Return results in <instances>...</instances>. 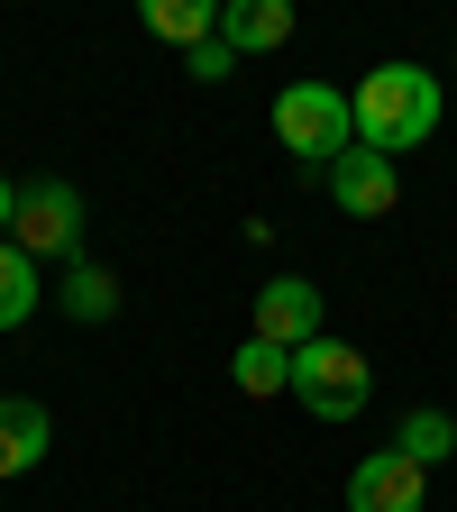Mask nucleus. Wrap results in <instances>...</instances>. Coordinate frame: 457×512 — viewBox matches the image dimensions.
Wrapping results in <instances>:
<instances>
[{
  "instance_id": "nucleus-2",
  "label": "nucleus",
  "mask_w": 457,
  "mask_h": 512,
  "mask_svg": "<svg viewBox=\"0 0 457 512\" xmlns=\"http://www.w3.org/2000/svg\"><path fill=\"white\" fill-rule=\"evenodd\" d=\"M366 394H375L366 348H348V339H330V330L293 348V403H302L311 421H357V412H366Z\"/></svg>"
},
{
  "instance_id": "nucleus-5",
  "label": "nucleus",
  "mask_w": 457,
  "mask_h": 512,
  "mask_svg": "<svg viewBox=\"0 0 457 512\" xmlns=\"http://www.w3.org/2000/svg\"><path fill=\"white\" fill-rule=\"evenodd\" d=\"M421 494H430V467H412L403 448H375L348 476V512H421Z\"/></svg>"
},
{
  "instance_id": "nucleus-10",
  "label": "nucleus",
  "mask_w": 457,
  "mask_h": 512,
  "mask_svg": "<svg viewBox=\"0 0 457 512\" xmlns=\"http://www.w3.org/2000/svg\"><path fill=\"white\" fill-rule=\"evenodd\" d=\"M138 28L174 55H192L202 37H220V0H138Z\"/></svg>"
},
{
  "instance_id": "nucleus-1",
  "label": "nucleus",
  "mask_w": 457,
  "mask_h": 512,
  "mask_svg": "<svg viewBox=\"0 0 457 512\" xmlns=\"http://www.w3.org/2000/svg\"><path fill=\"white\" fill-rule=\"evenodd\" d=\"M348 110H357V147L403 156V147H430L439 138L448 92H439V74H421V64H375V74L348 92Z\"/></svg>"
},
{
  "instance_id": "nucleus-9",
  "label": "nucleus",
  "mask_w": 457,
  "mask_h": 512,
  "mask_svg": "<svg viewBox=\"0 0 457 512\" xmlns=\"http://www.w3.org/2000/svg\"><path fill=\"white\" fill-rule=\"evenodd\" d=\"M220 37L238 55H275L293 37V0H220Z\"/></svg>"
},
{
  "instance_id": "nucleus-3",
  "label": "nucleus",
  "mask_w": 457,
  "mask_h": 512,
  "mask_svg": "<svg viewBox=\"0 0 457 512\" xmlns=\"http://www.w3.org/2000/svg\"><path fill=\"white\" fill-rule=\"evenodd\" d=\"M275 138H284L302 165L330 174V165L357 147V110H348V92H330V83H284V92H275Z\"/></svg>"
},
{
  "instance_id": "nucleus-8",
  "label": "nucleus",
  "mask_w": 457,
  "mask_h": 512,
  "mask_svg": "<svg viewBox=\"0 0 457 512\" xmlns=\"http://www.w3.org/2000/svg\"><path fill=\"white\" fill-rule=\"evenodd\" d=\"M46 448H55V412L37 394H0V476L46 467Z\"/></svg>"
},
{
  "instance_id": "nucleus-4",
  "label": "nucleus",
  "mask_w": 457,
  "mask_h": 512,
  "mask_svg": "<svg viewBox=\"0 0 457 512\" xmlns=\"http://www.w3.org/2000/svg\"><path fill=\"white\" fill-rule=\"evenodd\" d=\"M10 238H19L28 256H64V266H74V256H83V192H74V183H19Z\"/></svg>"
},
{
  "instance_id": "nucleus-12",
  "label": "nucleus",
  "mask_w": 457,
  "mask_h": 512,
  "mask_svg": "<svg viewBox=\"0 0 457 512\" xmlns=\"http://www.w3.org/2000/svg\"><path fill=\"white\" fill-rule=\"evenodd\" d=\"M55 302H64V320H83V330H92V320H110V311H119V275H110V266H92V256H74Z\"/></svg>"
},
{
  "instance_id": "nucleus-11",
  "label": "nucleus",
  "mask_w": 457,
  "mask_h": 512,
  "mask_svg": "<svg viewBox=\"0 0 457 512\" xmlns=\"http://www.w3.org/2000/svg\"><path fill=\"white\" fill-rule=\"evenodd\" d=\"M229 375H238V394H256V403H266V394H293V348H275V339H238V357H229Z\"/></svg>"
},
{
  "instance_id": "nucleus-16",
  "label": "nucleus",
  "mask_w": 457,
  "mask_h": 512,
  "mask_svg": "<svg viewBox=\"0 0 457 512\" xmlns=\"http://www.w3.org/2000/svg\"><path fill=\"white\" fill-rule=\"evenodd\" d=\"M10 220H19V183L0 174V238H10Z\"/></svg>"
},
{
  "instance_id": "nucleus-13",
  "label": "nucleus",
  "mask_w": 457,
  "mask_h": 512,
  "mask_svg": "<svg viewBox=\"0 0 457 512\" xmlns=\"http://www.w3.org/2000/svg\"><path fill=\"white\" fill-rule=\"evenodd\" d=\"M46 302V284H37V256L19 247V238H0V330H19V320Z\"/></svg>"
},
{
  "instance_id": "nucleus-6",
  "label": "nucleus",
  "mask_w": 457,
  "mask_h": 512,
  "mask_svg": "<svg viewBox=\"0 0 457 512\" xmlns=\"http://www.w3.org/2000/svg\"><path fill=\"white\" fill-rule=\"evenodd\" d=\"M330 202L348 211V220H384L403 202V174H394V156H375V147H348L339 165H330Z\"/></svg>"
},
{
  "instance_id": "nucleus-15",
  "label": "nucleus",
  "mask_w": 457,
  "mask_h": 512,
  "mask_svg": "<svg viewBox=\"0 0 457 512\" xmlns=\"http://www.w3.org/2000/svg\"><path fill=\"white\" fill-rule=\"evenodd\" d=\"M183 64H192V83H229V74H238V46H229V37H202Z\"/></svg>"
},
{
  "instance_id": "nucleus-7",
  "label": "nucleus",
  "mask_w": 457,
  "mask_h": 512,
  "mask_svg": "<svg viewBox=\"0 0 457 512\" xmlns=\"http://www.w3.org/2000/svg\"><path fill=\"white\" fill-rule=\"evenodd\" d=\"M256 339H275V348H302L320 339V284L311 275H275L266 293H256V320H247Z\"/></svg>"
},
{
  "instance_id": "nucleus-14",
  "label": "nucleus",
  "mask_w": 457,
  "mask_h": 512,
  "mask_svg": "<svg viewBox=\"0 0 457 512\" xmlns=\"http://www.w3.org/2000/svg\"><path fill=\"white\" fill-rule=\"evenodd\" d=\"M394 448L412 467H439V458H457V421L439 412V403H421V412H403V430H394Z\"/></svg>"
}]
</instances>
